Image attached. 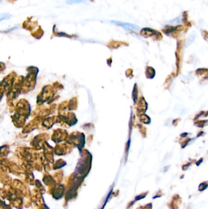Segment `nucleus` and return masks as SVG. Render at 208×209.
Wrapping results in <instances>:
<instances>
[{
  "label": "nucleus",
  "instance_id": "7",
  "mask_svg": "<svg viewBox=\"0 0 208 209\" xmlns=\"http://www.w3.org/2000/svg\"><path fill=\"white\" fill-rule=\"evenodd\" d=\"M9 1H12V0H9Z\"/></svg>",
  "mask_w": 208,
  "mask_h": 209
},
{
  "label": "nucleus",
  "instance_id": "6",
  "mask_svg": "<svg viewBox=\"0 0 208 209\" xmlns=\"http://www.w3.org/2000/svg\"><path fill=\"white\" fill-rule=\"evenodd\" d=\"M2 1V0H0V1Z\"/></svg>",
  "mask_w": 208,
  "mask_h": 209
},
{
  "label": "nucleus",
  "instance_id": "2",
  "mask_svg": "<svg viewBox=\"0 0 208 209\" xmlns=\"http://www.w3.org/2000/svg\"><path fill=\"white\" fill-rule=\"evenodd\" d=\"M110 22L114 24V25L122 26L124 29L129 31H137L139 29V27L138 26L133 25L131 24L125 23V22H119V21H115V20H112L110 21Z\"/></svg>",
  "mask_w": 208,
  "mask_h": 209
},
{
  "label": "nucleus",
  "instance_id": "3",
  "mask_svg": "<svg viewBox=\"0 0 208 209\" xmlns=\"http://www.w3.org/2000/svg\"><path fill=\"white\" fill-rule=\"evenodd\" d=\"M183 29L184 28L183 26H176V27L168 26L167 28H166L165 29V30L164 29V32H165V33L166 34L169 35V34H173V33H180V31L183 30Z\"/></svg>",
  "mask_w": 208,
  "mask_h": 209
},
{
  "label": "nucleus",
  "instance_id": "4",
  "mask_svg": "<svg viewBox=\"0 0 208 209\" xmlns=\"http://www.w3.org/2000/svg\"><path fill=\"white\" fill-rule=\"evenodd\" d=\"M87 0H67L66 3L67 4H78V3H83L87 1Z\"/></svg>",
  "mask_w": 208,
  "mask_h": 209
},
{
  "label": "nucleus",
  "instance_id": "5",
  "mask_svg": "<svg viewBox=\"0 0 208 209\" xmlns=\"http://www.w3.org/2000/svg\"><path fill=\"white\" fill-rule=\"evenodd\" d=\"M11 15L9 13H0V22L5 20H8L11 18Z\"/></svg>",
  "mask_w": 208,
  "mask_h": 209
},
{
  "label": "nucleus",
  "instance_id": "1",
  "mask_svg": "<svg viewBox=\"0 0 208 209\" xmlns=\"http://www.w3.org/2000/svg\"><path fill=\"white\" fill-rule=\"evenodd\" d=\"M140 34L141 35H142L144 37H152L158 40H159L162 38L161 34L158 31H156L151 28H143L140 31Z\"/></svg>",
  "mask_w": 208,
  "mask_h": 209
}]
</instances>
